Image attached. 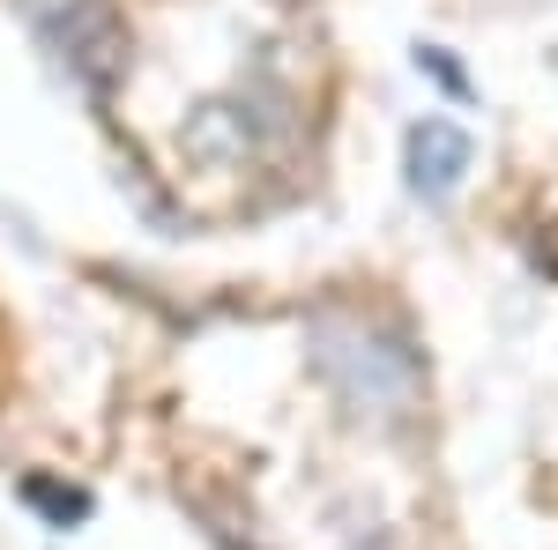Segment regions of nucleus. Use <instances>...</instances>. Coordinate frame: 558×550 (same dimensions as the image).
<instances>
[{
    "label": "nucleus",
    "instance_id": "obj_1",
    "mask_svg": "<svg viewBox=\"0 0 558 550\" xmlns=\"http://www.w3.org/2000/svg\"><path fill=\"white\" fill-rule=\"evenodd\" d=\"M462 157H470V142L432 120V127L417 134V186H425V194H447V186H454V171H462Z\"/></svg>",
    "mask_w": 558,
    "mask_h": 550
}]
</instances>
